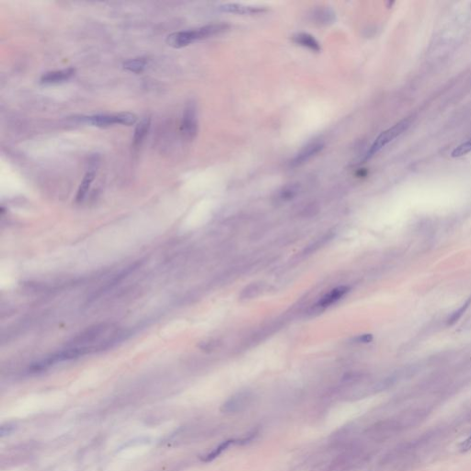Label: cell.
<instances>
[{"label":"cell","instance_id":"14","mask_svg":"<svg viewBox=\"0 0 471 471\" xmlns=\"http://www.w3.org/2000/svg\"><path fill=\"white\" fill-rule=\"evenodd\" d=\"M146 58H135V59H130L128 61L124 63V68L131 72L134 73H141L146 66Z\"/></svg>","mask_w":471,"mask_h":471},{"label":"cell","instance_id":"10","mask_svg":"<svg viewBox=\"0 0 471 471\" xmlns=\"http://www.w3.org/2000/svg\"><path fill=\"white\" fill-rule=\"evenodd\" d=\"M348 291H349V288L347 286H339L324 296L317 306L320 309H325L327 307H330L331 305L343 298L347 294Z\"/></svg>","mask_w":471,"mask_h":471},{"label":"cell","instance_id":"9","mask_svg":"<svg viewBox=\"0 0 471 471\" xmlns=\"http://www.w3.org/2000/svg\"><path fill=\"white\" fill-rule=\"evenodd\" d=\"M76 70L74 68H67L62 70H56L47 72L41 78V82L44 84H56L65 82L71 79L75 75Z\"/></svg>","mask_w":471,"mask_h":471},{"label":"cell","instance_id":"1","mask_svg":"<svg viewBox=\"0 0 471 471\" xmlns=\"http://www.w3.org/2000/svg\"><path fill=\"white\" fill-rule=\"evenodd\" d=\"M228 28L225 24H211L202 28L174 33L168 35L167 43L174 48H181L200 40L207 39L214 35H218L225 32Z\"/></svg>","mask_w":471,"mask_h":471},{"label":"cell","instance_id":"19","mask_svg":"<svg viewBox=\"0 0 471 471\" xmlns=\"http://www.w3.org/2000/svg\"><path fill=\"white\" fill-rule=\"evenodd\" d=\"M298 188L297 185H289L286 187L283 191L280 192L281 199H291L292 197L295 196L297 193Z\"/></svg>","mask_w":471,"mask_h":471},{"label":"cell","instance_id":"4","mask_svg":"<svg viewBox=\"0 0 471 471\" xmlns=\"http://www.w3.org/2000/svg\"><path fill=\"white\" fill-rule=\"evenodd\" d=\"M87 121L90 124L99 126L107 127L113 124H124V125H133L136 123L137 117L132 112H120L115 114H98L87 117Z\"/></svg>","mask_w":471,"mask_h":471},{"label":"cell","instance_id":"21","mask_svg":"<svg viewBox=\"0 0 471 471\" xmlns=\"http://www.w3.org/2000/svg\"><path fill=\"white\" fill-rule=\"evenodd\" d=\"M373 341V336L371 334H363L355 338V342L358 343H368Z\"/></svg>","mask_w":471,"mask_h":471},{"label":"cell","instance_id":"12","mask_svg":"<svg viewBox=\"0 0 471 471\" xmlns=\"http://www.w3.org/2000/svg\"><path fill=\"white\" fill-rule=\"evenodd\" d=\"M150 118H144L139 124H137L134 135V146H140L145 139L149 128H150Z\"/></svg>","mask_w":471,"mask_h":471},{"label":"cell","instance_id":"18","mask_svg":"<svg viewBox=\"0 0 471 471\" xmlns=\"http://www.w3.org/2000/svg\"><path fill=\"white\" fill-rule=\"evenodd\" d=\"M471 153V138L469 140L465 141L461 145L456 146L451 153L452 157H460Z\"/></svg>","mask_w":471,"mask_h":471},{"label":"cell","instance_id":"13","mask_svg":"<svg viewBox=\"0 0 471 471\" xmlns=\"http://www.w3.org/2000/svg\"><path fill=\"white\" fill-rule=\"evenodd\" d=\"M94 176H95V173L91 172V171L85 175L84 179H83L81 184L79 186V191H78L77 196H76V202H80L84 200L85 197L87 195V192L89 191L90 185H91L92 181L94 180Z\"/></svg>","mask_w":471,"mask_h":471},{"label":"cell","instance_id":"3","mask_svg":"<svg viewBox=\"0 0 471 471\" xmlns=\"http://www.w3.org/2000/svg\"><path fill=\"white\" fill-rule=\"evenodd\" d=\"M409 121L408 119H406V120L398 122V124L393 125L392 127H390L389 129L384 131L376 137V140L370 146L369 150L365 156V159H369L371 157H374L377 152L381 150L383 147H385L387 144H389L394 139H396L398 136L403 134L404 132L409 128Z\"/></svg>","mask_w":471,"mask_h":471},{"label":"cell","instance_id":"7","mask_svg":"<svg viewBox=\"0 0 471 471\" xmlns=\"http://www.w3.org/2000/svg\"><path fill=\"white\" fill-rule=\"evenodd\" d=\"M324 148V144L320 142H315L305 146L296 157L292 159L290 166L292 168H297L306 162H308L312 157L317 156Z\"/></svg>","mask_w":471,"mask_h":471},{"label":"cell","instance_id":"11","mask_svg":"<svg viewBox=\"0 0 471 471\" xmlns=\"http://www.w3.org/2000/svg\"><path fill=\"white\" fill-rule=\"evenodd\" d=\"M293 41L297 45L303 46L305 48H308L309 50L313 51V52L319 53L321 50L320 43L315 39L314 36H312L310 34H304V33L296 34V35L293 36Z\"/></svg>","mask_w":471,"mask_h":471},{"label":"cell","instance_id":"16","mask_svg":"<svg viewBox=\"0 0 471 471\" xmlns=\"http://www.w3.org/2000/svg\"><path fill=\"white\" fill-rule=\"evenodd\" d=\"M315 18L318 23L321 24H329L335 19V14L331 10H319L315 13Z\"/></svg>","mask_w":471,"mask_h":471},{"label":"cell","instance_id":"15","mask_svg":"<svg viewBox=\"0 0 471 471\" xmlns=\"http://www.w3.org/2000/svg\"><path fill=\"white\" fill-rule=\"evenodd\" d=\"M234 443H235L234 440H228V441L223 442L221 444H219L217 447H215V448L213 449L212 452H210L209 454H206V455L202 458V461H204V462H210V461H212V460L214 459V458H216V457L222 454L224 451H225L226 449L228 448L231 444H233Z\"/></svg>","mask_w":471,"mask_h":471},{"label":"cell","instance_id":"20","mask_svg":"<svg viewBox=\"0 0 471 471\" xmlns=\"http://www.w3.org/2000/svg\"><path fill=\"white\" fill-rule=\"evenodd\" d=\"M262 290V286L261 285H252V286H249L248 288H246L244 291H243V297L245 298H253L257 295V293Z\"/></svg>","mask_w":471,"mask_h":471},{"label":"cell","instance_id":"2","mask_svg":"<svg viewBox=\"0 0 471 471\" xmlns=\"http://www.w3.org/2000/svg\"><path fill=\"white\" fill-rule=\"evenodd\" d=\"M363 458L362 450L353 444L345 446L323 471H353Z\"/></svg>","mask_w":471,"mask_h":471},{"label":"cell","instance_id":"5","mask_svg":"<svg viewBox=\"0 0 471 471\" xmlns=\"http://www.w3.org/2000/svg\"><path fill=\"white\" fill-rule=\"evenodd\" d=\"M181 133L187 140H193L198 133V119H197L196 105L193 101L186 104L182 121Z\"/></svg>","mask_w":471,"mask_h":471},{"label":"cell","instance_id":"8","mask_svg":"<svg viewBox=\"0 0 471 471\" xmlns=\"http://www.w3.org/2000/svg\"><path fill=\"white\" fill-rule=\"evenodd\" d=\"M221 12L225 13H232V14H239V15H252V14H258L265 12L264 8L261 7L246 6L243 4L238 3H227L223 4L219 7Z\"/></svg>","mask_w":471,"mask_h":471},{"label":"cell","instance_id":"22","mask_svg":"<svg viewBox=\"0 0 471 471\" xmlns=\"http://www.w3.org/2000/svg\"><path fill=\"white\" fill-rule=\"evenodd\" d=\"M471 448V436L470 437L467 438L465 441H464L463 443L460 444V449L462 451H467Z\"/></svg>","mask_w":471,"mask_h":471},{"label":"cell","instance_id":"6","mask_svg":"<svg viewBox=\"0 0 471 471\" xmlns=\"http://www.w3.org/2000/svg\"><path fill=\"white\" fill-rule=\"evenodd\" d=\"M253 395L249 391L238 393L227 399L222 406V411L227 414H236L242 412L252 405Z\"/></svg>","mask_w":471,"mask_h":471},{"label":"cell","instance_id":"17","mask_svg":"<svg viewBox=\"0 0 471 471\" xmlns=\"http://www.w3.org/2000/svg\"><path fill=\"white\" fill-rule=\"evenodd\" d=\"M470 304L471 297L470 298H468L466 301H465L464 305H462V307H461V308H459V309H457V310H455L454 313L451 315V317L449 318L448 321H447V324L450 326L454 325V323H455L456 321H458V320H459L460 318H461V317L464 315V313H465V310L468 309V307L470 306Z\"/></svg>","mask_w":471,"mask_h":471}]
</instances>
